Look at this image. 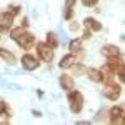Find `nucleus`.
Returning <instances> with one entry per match:
<instances>
[{"label": "nucleus", "mask_w": 125, "mask_h": 125, "mask_svg": "<svg viewBox=\"0 0 125 125\" xmlns=\"http://www.w3.org/2000/svg\"><path fill=\"white\" fill-rule=\"evenodd\" d=\"M9 37H10V40H13V42L19 45V48H22L23 52H29L32 48H35L37 42H39L37 37H35L29 29H25V27H22V25L13 27V29L9 32Z\"/></svg>", "instance_id": "obj_1"}, {"label": "nucleus", "mask_w": 125, "mask_h": 125, "mask_svg": "<svg viewBox=\"0 0 125 125\" xmlns=\"http://www.w3.org/2000/svg\"><path fill=\"white\" fill-rule=\"evenodd\" d=\"M67 102H68L70 112L73 115H78V114H82V110L85 107V97H83V94L80 90L73 88V90L67 92Z\"/></svg>", "instance_id": "obj_2"}, {"label": "nucleus", "mask_w": 125, "mask_h": 125, "mask_svg": "<svg viewBox=\"0 0 125 125\" xmlns=\"http://www.w3.org/2000/svg\"><path fill=\"white\" fill-rule=\"evenodd\" d=\"M122 87L124 85H122L120 82H117V78H114V80H107V82H104L102 95L105 97L107 100H110V102H117V100L122 97V92H124Z\"/></svg>", "instance_id": "obj_3"}, {"label": "nucleus", "mask_w": 125, "mask_h": 125, "mask_svg": "<svg viewBox=\"0 0 125 125\" xmlns=\"http://www.w3.org/2000/svg\"><path fill=\"white\" fill-rule=\"evenodd\" d=\"M35 53L39 55V58L43 62V63H52L53 58H55V48L50 47L47 42H37L35 45Z\"/></svg>", "instance_id": "obj_4"}, {"label": "nucleus", "mask_w": 125, "mask_h": 125, "mask_svg": "<svg viewBox=\"0 0 125 125\" xmlns=\"http://www.w3.org/2000/svg\"><path fill=\"white\" fill-rule=\"evenodd\" d=\"M20 65L25 72H35L37 68H40L42 65V60L39 58L37 53H30V52H25L22 57H20Z\"/></svg>", "instance_id": "obj_5"}, {"label": "nucleus", "mask_w": 125, "mask_h": 125, "mask_svg": "<svg viewBox=\"0 0 125 125\" xmlns=\"http://www.w3.org/2000/svg\"><path fill=\"white\" fill-rule=\"evenodd\" d=\"M108 124L125 125V105L115 104L108 108Z\"/></svg>", "instance_id": "obj_6"}, {"label": "nucleus", "mask_w": 125, "mask_h": 125, "mask_svg": "<svg viewBox=\"0 0 125 125\" xmlns=\"http://www.w3.org/2000/svg\"><path fill=\"white\" fill-rule=\"evenodd\" d=\"M105 63L108 65V68L115 73L117 77L120 73L125 72V58L124 55H115V57H107L105 58Z\"/></svg>", "instance_id": "obj_7"}, {"label": "nucleus", "mask_w": 125, "mask_h": 125, "mask_svg": "<svg viewBox=\"0 0 125 125\" xmlns=\"http://www.w3.org/2000/svg\"><path fill=\"white\" fill-rule=\"evenodd\" d=\"M13 22H15V15L10 10H3L0 13V30H2V33H9L13 29Z\"/></svg>", "instance_id": "obj_8"}, {"label": "nucleus", "mask_w": 125, "mask_h": 125, "mask_svg": "<svg viewBox=\"0 0 125 125\" xmlns=\"http://www.w3.org/2000/svg\"><path fill=\"white\" fill-rule=\"evenodd\" d=\"M78 60H80V55L68 52V53H65L63 57L60 58V62H58V68H60V70H72V67L77 63Z\"/></svg>", "instance_id": "obj_9"}, {"label": "nucleus", "mask_w": 125, "mask_h": 125, "mask_svg": "<svg viewBox=\"0 0 125 125\" xmlns=\"http://www.w3.org/2000/svg\"><path fill=\"white\" fill-rule=\"evenodd\" d=\"M58 85L63 92H70L75 88V77L72 73H65V70H63V73L58 77Z\"/></svg>", "instance_id": "obj_10"}, {"label": "nucleus", "mask_w": 125, "mask_h": 125, "mask_svg": "<svg viewBox=\"0 0 125 125\" xmlns=\"http://www.w3.org/2000/svg\"><path fill=\"white\" fill-rule=\"evenodd\" d=\"M87 77L92 83H97V85L104 83V72L100 67H88L87 68Z\"/></svg>", "instance_id": "obj_11"}, {"label": "nucleus", "mask_w": 125, "mask_h": 125, "mask_svg": "<svg viewBox=\"0 0 125 125\" xmlns=\"http://www.w3.org/2000/svg\"><path fill=\"white\" fill-rule=\"evenodd\" d=\"M83 42L85 40L82 39V37H77V39H72L68 42V52H72V53H77L80 57H83Z\"/></svg>", "instance_id": "obj_12"}, {"label": "nucleus", "mask_w": 125, "mask_h": 125, "mask_svg": "<svg viewBox=\"0 0 125 125\" xmlns=\"http://www.w3.org/2000/svg\"><path fill=\"white\" fill-rule=\"evenodd\" d=\"M0 107H2V117H0V122H2L3 125H7L10 120H12L13 110H12V107L9 105V102L3 100V98H2V102H0Z\"/></svg>", "instance_id": "obj_13"}, {"label": "nucleus", "mask_w": 125, "mask_h": 125, "mask_svg": "<svg viewBox=\"0 0 125 125\" xmlns=\"http://www.w3.org/2000/svg\"><path fill=\"white\" fill-rule=\"evenodd\" d=\"M100 53L107 58V57L122 55V50H120V47L115 45V43H105V45H102V48H100Z\"/></svg>", "instance_id": "obj_14"}, {"label": "nucleus", "mask_w": 125, "mask_h": 125, "mask_svg": "<svg viewBox=\"0 0 125 125\" xmlns=\"http://www.w3.org/2000/svg\"><path fill=\"white\" fill-rule=\"evenodd\" d=\"M0 58H2V62H5L7 65H15L19 60H17V55L13 53V52H10L9 48L5 47H0Z\"/></svg>", "instance_id": "obj_15"}, {"label": "nucleus", "mask_w": 125, "mask_h": 125, "mask_svg": "<svg viewBox=\"0 0 125 125\" xmlns=\"http://www.w3.org/2000/svg\"><path fill=\"white\" fill-rule=\"evenodd\" d=\"M83 27L90 29L94 33H97V32H102V30H104L102 22H98L95 17H85V19H83Z\"/></svg>", "instance_id": "obj_16"}, {"label": "nucleus", "mask_w": 125, "mask_h": 125, "mask_svg": "<svg viewBox=\"0 0 125 125\" xmlns=\"http://www.w3.org/2000/svg\"><path fill=\"white\" fill-rule=\"evenodd\" d=\"M87 68H88V67H87L85 63L78 60L77 63H75V65L72 67V75H73L75 78H78V77H83V75H87Z\"/></svg>", "instance_id": "obj_17"}, {"label": "nucleus", "mask_w": 125, "mask_h": 125, "mask_svg": "<svg viewBox=\"0 0 125 125\" xmlns=\"http://www.w3.org/2000/svg\"><path fill=\"white\" fill-rule=\"evenodd\" d=\"M45 42H47L50 47H53L55 50H57V47H58V37H57L55 32H47V33H45Z\"/></svg>", "instance_id": "obj_18"}, {"label": "nucleus", "mask_w": 125, "mask_h": 125, "mask_svg": "<svg viewBox=\"0 0 125 125\" xmlns=\"http://www.w3.org/2000/svg\"><path fill=\"white\" fill-rule=\"evenodd\" d=\"M94 122L102 124V122H108V108H100L97 112V115L94 117Z\"/></svg>", "instance_id": "obj_19"}, {"label": "nucleus", "mask_w": 125, "mask_h": 125, "mask_svg": "<svg viewBox=\"0 0 125 125\" xmlns=\"http://www.w3.org/2000/svg\"><path fill=\"white\" fill-rule=\"evenodd\" d=\"M80 29H82V25H80V22H77L75 19L68 22V30H70L72 33H77V32H80Z\"/></svg>", "instance_id": "obj_20"}, {"label": "nucleus", "mask_w": 125, "mask_h": 125, "mask_svg": "<svg viewBox=\"0 0 125 125\" xmlns=\"http://www.w3.org/2000/svg\"><path fill=\"white\" fill-rule=\"evenodd\" d=\"M75 19V9H63V20L70 22Z\"/></svg>", "instance_id": "obj_21"}, {"label": "nucleus", "mask_w": 125, "mask_h": 125, "mask_svg": "<svg viewBox=\"0 0 125 125\" xmlns=\"http://www.w3.org/2000/svg\"><path fill=\"white\" fill-rule=\"evenodd\" d=\"M7 10H10V12H12L15 17L22 13V7H20V5H17V3H10L9 7H7Z\"/></svg>", "instance_id": "obj_22"}, {"label": "nucleus", "mask_w": 125, "mask_h": 125, "mask_svg": "<svg viewBox=\"0 0 125 125\" xmlns=\"http://www.w3.org/2000/svg\"><path fill=\"white\" fill-rule=\"evenodd\" d=\"M82 5L87 7V9H92V7H97L98 5V0H80Z\"/></svg>", "instance_id": "obj_23"}, {"label": "nucleus", "mask_w": 125, "mask_h": 125, "mask_svg": "<svg viewBox=\"0 0 125 125\" xmlns=\"http://www.w3.org/2000/svg\"><path fill=\"white\" fill-rule=\"evenodd\" d=\"M92 37H94V32H92L90 29H87V27H83V32H82V39H83V40H90Z\"/></svg>", "instance_id": "obj_24"}, {"label": "nucleus", "mask_w": 125, "mask_h": 125, "mask_svg": "<svg viewBox=\"0 0 125 125\" xmlns=\"http://www.w3.org/2000/svg\"><path fill=\"white\" fill-rule=\"evenodd\" d=\"M77 5V0H63V7L65 9H73Z\"/></svg>", "instance_id": "obj_25"}, {"label": "nucleus", "mask_w": 125, "mask_h": 125, "mask_svg": "<svg viewBox=\"0 0 125 125\" xmlns=\"http://www.w3.org/2000/svg\"><path fill=\"white\" fill-rule=\"evenodd\" d=\"M20 25H22V27H25V29H29V27H30V22H29V17H27V15H23V17H22Z\"/></svg>", "instance_id": "obj_26"}, {"label": "nucleus", "mask_w": 125, "mask_h": 125, "mask_svg": "<svg viewBox=\"0 0 125 125\" xmlns=\"http://www.w3.org/2000/svg\"><path fill=\"white\" fill-rule=\"evenodd\" d=\"M117 78H118V82H120L122 85H125V72H124V73H120V75H118Z\"/></svg>", "instance_id": "obj_27"}, {"label": "nucleus", "mask_w": 125, "mask_h": 125, "mask_svg": "<svg viewBox=\"0 0 125 125\" xmlns=\"http://www.w3.org/2000/svg\"><path fill=\"white\" fill-rule=\"evenodd\" d=\"M32 115L33 117H42V112H39V110H32Z\"/></svg>", "instance_id": "obj_28"}]
</instances>
